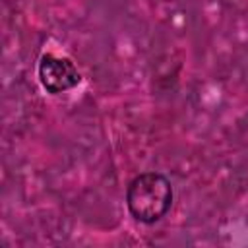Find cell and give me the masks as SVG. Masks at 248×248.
Masks as SVG:
<instances>
[{
  "instance_id": "6da1fadb",
  "label": "cell",
  "mask_w": 248,
  "mask_h": 248,
  "mask_svg": "<svg viewBox=\"0 0 248 248\" xmlns=\"http://www.w3.org/2000/svg\"><path fill=\"white\" fill-rule=\"evenodd\" d=\"M172 203V186L159 172L138 174L126 190V205L140 223L159 221Z\"/></svg>"
},
{
  "instance_id": "7a4b0ae2",
  "label": "cell",
  "mask_w": 248,
  "mask_h": 248,
  "mask_svg": "<svg viewBox=\"0 0 248 248\" xmlns=\"http://www.w3.org/2000/svg\"><path fill=\"white\" fill-rule=\"evenodd\" d=\"M39 79L48 93H62L79 83V72L70 58L45 54L39 62Z\"/></svg>"
}]
</instances>
